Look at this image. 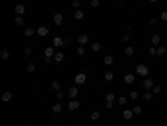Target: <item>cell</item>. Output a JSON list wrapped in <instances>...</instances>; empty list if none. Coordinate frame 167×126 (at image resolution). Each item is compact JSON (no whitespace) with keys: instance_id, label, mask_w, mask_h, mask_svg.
I'll return each mask as SVG.
<instances>
[{"instance_id":"1","label":"cell","mask_w":167,"mask_h":126,"mask_svg":"<svg viewBox=\"0 0 167 126\" xmlns=\"http://www.w3.org/2000/svg\"><path fill=\"white\" fill-rule=\"evenodd\" d=\"M135 72L141 76V77H147L149 76V67L146 64H137L135 66Z\"/></svg>"},{"instance_id":"2","label":"cell","mask_w":167,"mask_h":126,"mask_svg":"<svg viewBox=\"0 0 167 126\" xmlns=\"http://www.w3.org/2000/svg\"><path fill=\"white\" fill-rule=\"evenodd\" d=\"M74 79H75V86H80V84H85V81H87V76H85L84 72H79Z\"/></svg>"},{"instance_id":"3","label":"cell","mask_w":167,"mask_h":126,"mask_svg":"<svg viewBox=\"0 0 167 126\" xmlns=\"http://www.w3.org/2000/svg\"><path fill=\"white\" fill-rule=\"evenodd\" d=\"M67 94H69V98H70V99H77V96H79V88H77V86H72V88H69Z\"/></svg>"},{"instance_id":"4","label":"cell","mask_w":167,"mask_h":126,"mask_svg":"<svg viewBox=\"0 0 167 126\" xmlns=\"http://www.w3.org/2000/svg\"><path fill=\"white\" fill-rule=\"evenodd\" d=\"M155 84H154V81H152L150 77H146L144 79V89L146 91H152V88H154Z\"/></svg>"},{"instance_id":"5","label":"cell","mask_w":167,"mask_h":126,"mask_svg":"<svg viewBox=\"0 0 167 126\" xmlns=\"http://www.w3.org/2000/svg\"><path fill=\"white\" fill-rule=\"evenodd\" d=\"M37 35H40V37H47V35H49V29L45 25H40L37 29Z\"/></svg>"},{"instance_id":"6","label":"cell","mask_w":167,"mask_h":126,"mask_svg":"<svg viewBox=\"0 0 167 126\" xmlns=\"http://www.w3.org/2000/svg\"><path fill=\"white\" fill-rule=\"evenodd\" d=\"M79 106H80V104H79V101H77V99H70L69 103H67V108H69L70 111H75Z\"/></svg>"},{"instance_id":"7","label":"cell","mask_w":167,"mask_h":126,"mask_svg":"<svg viewBox=\"0 0 167 126\" xmlns=\"http://www.w3.org/2000/svg\"><path fill=\"white\" fill-rule=\"evenodd\" d=\"M13 10H15L17 15H24V13H25V5H22V3H17Z\"/></svg>"},{"instance_id":"8","label":"cell","mask_w":167,"mask_h":126,"mask_svg":"<svg viewBox=\"0 0 167 126\" xmlns=\"http://www.w3.org/2000/svg\"><path fill=\"white\" fill-rule=\"evenodd\" d=\"M77 42H79V46H84V44H87V42H89V35H85V34L79 35V37H77Z\"/></svg>"},{"instance_id":"9","label":"cell","mask_w":167,"mask_h":126,"mask_svg":"<svg viewBox=\"0 0 167 126\" xmlns=\"http://www.w3.org/2000/svg\"><path fill=\"white\" fill-rule=\"evenodd\" d=\"M62 22H64V15H62V13H55V15H53V24L60 25Z\"/></svg>"},{"instance_id":"10","label":"cell","mask_w":167,"mask_h":126,"mask_svg":"<svg viewBox=\"0 0 167 126\" xmlns=\"http://www.w3.org/2000/svg\"><path fill=\"white\" fill-rule=\"evenodd\" d=\"M0 57H2L3 61H8L10 59V51H8V49H2V51H0Z\"/></svg>"},{"instance_id":"11","label":"cell","mask_w":167,"mask_h":126,"mask_svg":"<svg viewBox=\"0 0 167 126\" xmlns=\"http://www.w3.org/2000/svg\"><path fill=\"white\" fill-rule=\"evenodd\" d=\"M134 81H135V76H134V74H125V76H124V83H125V84H132Z\"/></svg>"},{"instance_id":"12","label":"cell","mask_w":167,"mask_h":126,"mask_svg":"<svg viewBox=\"0 0 167 126\" xmlns=\"http://www.w3.org/2000/svg\"><path fill=\"white\" fill-rule=\"evenodd\" d=\"M12 98H13V94H12L10 91H5V93L2 94V101H3V103H8V101L12 99Z\"/></svg>"},{"instance_id":"13","label":"cell","mask_w":167,"mask_h":126,"mask_svg":"<svg viewBox=\"0 0 167 126\" xmlns=\"http://www.w3.org/2000/svg\"><path fill=\"white\" fill-rule=\"evenodd\" d=\"M122 116H124V119H127V121H130L134 118V111H130V109H125L124 113H122Z\"/></svg>"},{"instance_id":"14","label":"cell","mask_w":167,"mask_h":126,"mask_svg":"<svg viewBox=\"0 0 167 126\" xmlns=\"http://www.w3.org/2000/svg\"><path fill=\"white\" fill-rule=\"evenodd\" d=\"M64 46V39L62 37H53V47H62Z\"/></svg>"},{"instance_id":"15","label":"cell","mask_w":167,"mask_h":126,"mask_svg":"<svg viewBox=\"0 0 167 126\" xmlns=\"http://www.w3.org/2000/svg\"><path fill=\"white\" fill-rule=\"evenodd\" d=\"M53 61H55V62H62V61H64V52L57 51L55 56H53Z\"/></svg>"},{"instance_id":"16","label":"cell","mask_w":167,"mask_h":126,"mask_svg":"<svg viewBox=\"0 0 167 126\" xmlns=\"http://www.w3.org/2000/svg\"><path fill=\"white\" fill-rule=\"evenodd\" d=\"M55 56V49L53 47H47L45 49V57H53Z\"/></svg>"},{"instance_id":"17","label":"cell","mask_w":167,"mask_h":126,"mask_svg":"<svg viewBox=\"0 0 167 126\" xmlns=\"http://www.w3.org/2000/svg\"><path fill=\"white\" fill-rule=\"evenodd\" d=\"M104 64H105V66H112V64H114V57H112L110 54L105 56V57H104Z\"/></svg>"},{"instance_id":"18","label":"cell","mask_w":167,"mask_h":126,"mask_svg":"<svg viewBox=\"0 0 167 126\" xmlns=\"http://www.w3.org/2000/svg\"><path fill=\"white\" fill-rule=\"evenodd\" d=\"M74 19H75V20H82V19H84V12H82V10H75V12H74Z\"/></svg>"},{"instance_id":"19","label":"cell","mask_w":167,"mask_h":126,"mask_svg":"<svg viewBox=\"0 0 167 126\" xmlns=\"http://www.w3.org/2000/svg\"><path fill=\"white\" fill-rule=\"evenodd\" d=\"M35 69H37L35 62H29V64H27V72H35Z\"/></svg>"},{"instance_id":"20","label":"cell","mask_w":167,"mask_h":126,"mask_svg":"<svg viewBox=\"0 0 167 126\" xmlns=\"http://www.w3.org/2000/svg\"><path fill=\"white\" fill-rule=\"evenodd\" d=\"M142 98H144V101H147V103H149V101L152 99V91H146V93L142 94Z\"/></svg>"},{"instance_id":"21","label":"cell","mask_w":167,"mask_h":126,"mask_svg":"<svg viewBox=\"0 0 167 126\" xmlns=\"http://www.w3.org/2000/svg\"><path fill=\"white\" fill-rule=\"evenodd\" d=\"M165 52H167V49H165L164 46H159V47H157V56H159V57H162Z\"/></svg>"},{"instance_id":"22","label":"cell","mask_w":167,"mask_h":126,"mask_svg":"<svg viewBox=\"0 0 167 126\" xmlns=\"http://www.w3.org/2000/svg\"><path fill=\"white\" fill-rule=\"evenodd\" d=\"M150 42L152 44H154V46H159V44H160V37H159V35H152V39H150Z\"/></svg>"},{"instance_id":"23","label":"cell","mask_w":167,"mask_h":126,"mask_svg":"<svg viewBox=\"0 0 167 126\" xmlns=\"http://www.w3.org/2000/svg\"><path fill=\"white\" fill-rule=\"evenodd\" d=\"M90 119H92V121H99V119H100V113H99V111H94V113L90 114Z\"/></svg>"},{"instance_id":"24","label":"cell","mask_w":167,"mask_h":126,"mask_svg":"<svg viewBox=\"0 0 167 126\" xmlns=\"http://www.w3.org/2000/svg\"><path fill=\"white\" fill-rule=\"evenodd\" d=\"M34 34H35V30L32 29V27H27L25 29V37H32Z\"/></svg>"},{"instance_id":"25","label":"cell","mask_w":167,"mask_h":126,"mask_svg":"<svg viewBox=\"0 0 167 126\" xmlns=\"http://www.w3.org/2000/svg\"><path fill=\"white\" fill-rule=\"evenodd\" d=\"M114 99H115V94H114V93H107V94H105V101L114 103Z\"/></svg>"},{"instance_id":"26","label":"cell","mask_w":167,"mask_h":126,"mask_svg":"<svg viewBox=\"0 0 167 126\" xmlns=\"http://www.w3.org/2000/svg\"><path fill=\"white\" fill-rule=\"evenodd\" d=\"M104 79H105V81H112V79H114V72H110V71H107V72L104 74Z\"/></svg>"},{"instance_id":"27","label":"cell","mask_w":167,"mask_h":126,"mask_svg":"<svg viewBox=\"0 0 167 126\" xmlns=\"http://www.w3.org/2000/svg\"><path fill=\"white\" fill-rule=\"evenodd\" d=\"M52 111H53L55 114H58V113L62 111V104H53V106H52Z\"/></svg>"},{"instance_id":"28","label":"cell","mask_w":167,"mask_h":126,"mask_svg":"<svg viewBox=\"0 0 167 126\" xmlns=\"http://www.w3.org/2000/svg\"><path fill=\"white\" fill-rule=\"evenodd\" d=\"M100 49H102V46H100L99 42H94V44H92V51H94V52H99Z\"/></svg>"},{"instance_id":"29","label":"cell","mask_w":167,"mask_h":126,"mask_svg":"<svg viewBox=\"0 0 167 126\" xmlns=\"http://www.w3.org/2000/svg\"><path fill=\"white\" fill-rule=\"evenodd\" d=\"M124 52H125V56H132V54H134V47L132 46H127Z\"/></svg>"},{"instance_id":"30","label":"cell","mask_w":167,"mask_h":126,"mask_svg":"<svg viewBox=\"0 0 167 126\" xmlns=\"http://www.w3.org/2000/svg\"><path fill=\"white\" fill-rule=\"evenodd\" d=\"M72 7H74L75 10H79L80 8V0H72Z\"/></svg>"},{"instance_id":"31","label":"cell","mask_w":167,"mask_h":126,"mask_svg":"<svg viewBox=\"0 0 167 126\" xmlns=\"http://www.w3.org/2000/svg\"><path fill=\"white\" fill-rule=\"evenodd\" d=\"M147 52H149V56H157V49L155 47H149Z\"/></svg>"},{"instance_id":"32","label":"cell","mask_w":167,"mask_h":126,"mask_svg":"<svg viewBox=\"0 0 167 126\" xmlns=\"http://www.w3.org/2000/svg\"><path fill=\"white\" fill-rule=\"evenodd\" d=\"M52 89L58 91V89H60V83H58V81H52Z\"/></svg>"},{"instance_id":"33","label":"cell","mask_w":167,"mask_h":126,"mask_svg":"<svg viewBox=\"0 0 167 126\" xmlns=\"http://www.w3.org/2000/svg\"><path fill=\"white\" fill-rule=\"evenodd\" d=\"M15 24L17 25H24V19H22V15H17L15 17Z\"/></svg>"},{"instance_id":"34","label":"cell","mask_w":167,"mask_h":126,"mask_svg":"<svg viewBox=\"0 0 167 126\" xmlns=\"http://www.w3.org/2000/svg\"><path fill=\"white\" fill-rule=\"evenodd\" d=\"M162 91V88L159 86V84H157V86H154V88H152V94H159Z\"/></svg>"},{"instance_id":"35","label":"cell","mask_w":167,"mask_h":126,"mask_svg":"<svg viewBox=\"0 0 167 126\" xmlns=\"http://www.w3.org/2000/svg\"><path fill=\"white\" fill-rule=\"evenodd\" d=\"M137 98H139V93H137V91H130V99L135 101Z\"/></svg>"},{"instance_id":"36","label":"cell","mask_w":167,"mask_h":126,"mask_svg":"<svg viewBox=\"0 0 167 126\" xmlns=\"http://www.w3.org/2000/svg\"><path fill=\"white\" fill-rule=\"evenodd\" d=\"M77 54H79V56H84V54H85L84 46H79V47H77Z\"/></svg>"},{"instance_id":"37","label":"cell","mask_w":167,"mask_h":126,"mask_svg":"<svg viewBox=\"0 0 167 126\" xmlns=\"http://www.w3.org/2000/svg\"><path fill=\"white\" fill-rule=\"evenodd\" d=\"M132 111H134V114H141V113H142V108H141V106H135Z\"/></svg>"},{"instance_id":"38","label":"cell","mask_w":167,"mask_h":126,"mask_svg":"<svg viewBox=\"0 0 167 126\" xmlns=\"http://www.w3.org/2000/svg\"><path fill=\"white\" fill-rule=\"evenodd\" d=\"M90 5H92L94 8H97L99 5H100V2H99V0H92V2H90Z\"/></svg>"},{"instance_id":"39","label":"cell","mask_w":167,"mask_h":126,"mask_svg":"<svg viewBox=\"0 0 167 126\" xmlns=\"http://www.w3.org/2000/svg\"><path fill=\"white\" fill-rule=\"evenodd\" d=\"M125 103H127V98H125V96H120V98H119V104H125Z\"/></svg>"},{"instance_id":"40","label":"cell","mask_w":167,"mask_h":126,"mask_svg":"<svg viewBox=\"0 0 167 126\" xmlns=\"http://www.w3.org/2000/svg\"><path fill=\"white\" fill-rule=\"evenodd\" d=\"M120 39H122V42H129L130 35H129V34H124V35H122V37H120Z\"/></svg>"},{"instance_id":"41","label":"cell","mask_w":167,"mask_h":126,"mask_svg":"<svg viewBox=\"0 0 167 126\" xmlns=\"http://www.w3.org/2000/svg\"><path fill=\"white\" fill-rule=\"evenodd\" d=\"M160 19L164 20V22H167V10H164V12L160 13Z\"/></svg>"},{"instance_id":"42","label":"cell","mask_w":167,"mask_h":126,"mask_svg":"<svg viewBox=\"0 0 167 126\" xmlns=\"http://www.w3.org/2000/svg\"><path fill=\"white\" fill-rule=\"evenodd\" d=\"M55 98H57V99H62V98H64V93H62V91H57V93H55Z\"/></svg>"},{"instance_id":"43","label":"cell","mask_w":167,"mask_h":126,"mask_svg":"<svg viewBox=\"0 0 167 126\" xmlns=\"http://www.w3.org/2000/svg\"><path fill=\"white\" fill-rule=\"evenodd\" d=\"M155 24H157V20L154 17H150V19H149V25H155Z\"/></svg>"},{"instance_id":"44","label":"cell","mask_w":167,"mask_h":126,"mask_svg":"<svg viewBox=\"0 0 167 126\" xmlns=\"http://www.w3.org/2000/svg\"><path fill=\"white\" fill-rule=\"evenodd\" d=\"M105 108H107V109H110V108H114V103H110V101H105Z\"/></svg>"},{"instance_id":"45","label":"cell","mask_w":167,"mask_h":126,"mask_svg":"<svg viewBox=\"0 0 167 126\" xmlns=\"http://www.w3.org/2000/svg\"><path fill=\"white\" fill-rule=\"evenodd\" d=\"M24 54H25V56H30V54H32V49H29V47H27L25 51H24Z\"/></svg>"},{"instance_id":"46","label":"cell","mask_w":167,"mask_h":126,"mask_svg":"<svg viewBox=\"0 0 167 126\" xmlns=\"http://www.w3.org/2000/svg\"><path fill=\"white\" fill-rule=\"evenodd\" d=\"M52 59H53V57H45L44 61H45V64H50V62H52Z\"/></svg>"},{"instance_id":"47","label":"cell","mask_w":167,"mask_h":126,"mask_svg":"<svg viewBox=\"0 0 167 126\" xmlns=\"http://www.w3.org/2000/svg\"><path fill=\"white\" fill-rule=\"evenodd\" d=\"M149 2H152V3H155V2H157V0H149Z\"/></svg>"},{"instance_id":"48","label":"cell","mask_w":167,"mask_h":126,"mask_svg":"<svg viewBox=\"0 0 167 126\" xmlns=\"http://www.w3.org/2000/svg\"><path fill=\"white\" fill-rule=\"evenodd\" d=\"M90 2H92V0H90Z\"/></svg>"}]
</instances>
